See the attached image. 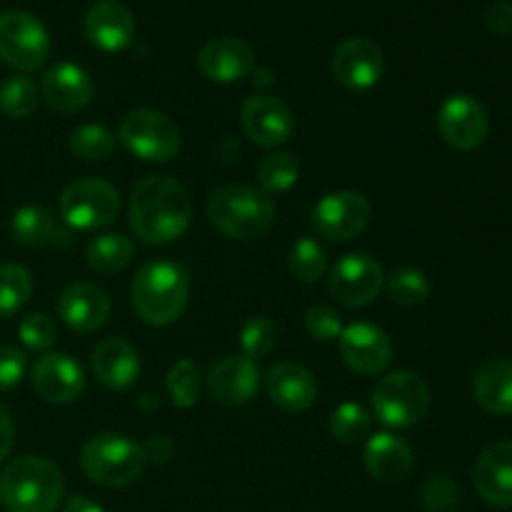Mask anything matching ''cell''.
<instances>
[{"instance_id": "d590c367", "label": "cell", "mask_w": 512, "mask_h": 512, "mask_svg": "<svg viewBox=\"0 0 512 512\" xmlns=\"http://www.w3.org/2000/svg\"><path fill=\"white\" fill-rule=\"evenodd\" d=\"M330 430H333L335 440H340V443H360L370 433L368 410L358 403L338 405L330 415Z\"/></svg>"}, {"instance_id": "f6af8a7d", "label": "cell", "mask_w": 512, "mask_h": 512, "mask_svg": "<svg viewBox=\"0 0 512 512\" xmlns=\"http://www.w3.org/2000/svg\"><path fill=\"white\" fill-rule=\"evenodd\" d=\"M63 512H105L100 508L95 500H90L88 495H73V498H68V503H65Z\"/></svg>"}, {"instance_id": "9a60e30c", "label": "cell", "mask_w": 512, "mask_h": 512, "mask_svg": "<svg viewBox=\"0 0 512 512\" xmlns=\"http://www.w3.org/2000/svg\"><path fill=\"white\" fill-rule=\"evenodd\" d=\"M260 368L248 355H225L218 363L210 365L205 375V390L220 405H245L258 395Z\"/></svg>"}, {"instance_id": "5b68a950", "label": "cell", "mask_w": 512, "mask_h": 512, "mask_svg": "<svg viewBox=\"0 0 512 512\" xmlns=\"http://www.w3.org/2000/svg\"><path fill=\"white\" fill-rule=\"evenodd\" d=\"M80 465L90 483L100 488H128L143 475V445L120 433H100L83 445Z\"/></svg>"}, {"instance_id": "ba28073f", "label": "cell", "mask_w": 512, "mask_h": 512, "mask_svg": "<svg viewBox=\"0 0 512 512\" xmlns=\"http://www.w3.org/2000/svg\"><path fill=\"white\" fill-rule=\"evenodd\" d=\"M50 55V33L33 13L10 8L0 13V60L18 73L43 68Z\"/></svg>"}, {"instance_id": "ac0fdd59", "label": "cell", "mask_w": 512, "mask_h": 512, "mask_svg": "<svg viewBox=\"0 0 512 512\" xmlns=\"http://www.w3.org/2000/svg\"><path fill=\"white\" fill-rule=\"evenodd\" d=\"M85 38L103 53H120L135 38V15L120 0H95L83 20Z\"/></svg>"}, {"instance_id": "8fae6325", "label": "cell", "mask_w": 512, "mask_h": 512, "mask_svg": "<svg viewBox=\"0 0 512 512\" xmlns=\"http://www.w3.org/2000/svg\"><path fill=\"white\" fill-rule=\"evenodd\" d=\"M370 200L358 190H335L323 195L313 208V228L320 238L348 243L358 238L370 223Z\"/></svg>"}, {"instance_id": "484cf974", "label": "cell", "mask_w": 512, "mask_h": 512, "mask_svg": "<svg viewBox=\"0 0 512 512\" xmlns=\"http://www.w3.org/2000/svg\"><path fill=\"white\" fill-rule=\"evenodd\" d=\"M10 233L25 248H45V245L68 248L70 245L68 228L60 225L55 215L40 205H25V208L15 210L13 220H10Z\"/></svg>"}, {"instance_id": "d4e9b609", "label": "cell", "mask_w": 512, "mask_h": 512, "mask_svg": "<svg viewBox=\"0 0 512 512\" xmlns=\"http://www.w3.org/2000/svg\"><path fill=\"white\" fill-rule=\"evenodd\" d=\"M415 463L413 448L393 433H378L365 445V468L378 483H403Z\"/></svg>"}, {"instance_id": "ffe728a7", "label": "cell", "mask_w": 512, "mask_h": 512, "mask_svg": "<svg viewBox=\"0 0 512 512\" xmlns=\"http://www.w3.org/2000/svg\"><path fill=\"white\" fill-rule=\"evenodd\" d=\"M110 295L95 283H73L60 293L58 315L75 333H95L110 318Z\"/></svg>"}, {"instance_id": "d6986e66", "label": "cell", "mask_w": 512, "mask_h": 512, "mask_svg": "<svg viewBox=\"0 0 512 512\" xmlns=\"http://www.w3.org/2000/svg\"><path fill=\"white\" fill-rule=\"evenodd\" d=\"M198 68L213 83H235L253 73L255 53L245 40L220 35L198 50Z\"/></svg>"}, {"instance_id": "f546056e", "label": "cell", "mask_w": 512, "mask_h": 512, "mask_svg": "<svg viewBox=\"0 0 512 512\" xmlns=\"http://www.w3.org/2000/svg\"><path fill=\"white\" fill-rule=\"evenodd\" d=\"M33 295V275L25 265H0V318H13Z\"/></svg>"}, {"instance_id": "52a82bcc", "label": "cell", "mask_w": 512, "mask_h": 512, "mask_svg": "<svg viewBox=\"0 0 512 512\" xmlns=\"http://www.w3.org/2000/svg\"><path fill=\"white\" fill-rule=\"evenodd\" d=\"M120 143L145 163H170L180 153V130L168 115L153 108L130 110L120 120Z\"/></svg>"}, {"instance_id": "3957f363", "label": "cell", "mask_w": 512, "mask_h": 512, "mask_svg": "<svg viewBox=\"0 0 512 512\" xmlns=\"http://www.w3.org/2000/svg\"><path fill=\"white\" fill-rule=\"evenodd\" d=\"M63 495L60 468L38 455L15 458L0 470V505L8 512H55Z\"/></svg>"}, {"instance_id": "30bf717a", "label": "cell", "mask_w": 512, "mask_h": 512, "mask_svg": "<svg viewBox=\"0 0 512 512\" xmlns=\"http://www.w3.org/2000/svg\"><path fill=\"white\" fill-rule=\"evenodd\" d=\"M385 288V270L373 255L348 253L335 263L328 278V293L343 308L370 305Z\"/></svg>"}, {"instance_id": "836d02e7", "label": "cell", "mask_w": 512, "mask_h": 512, "mask_svg": "<svg viewBox=\"0 0 512 512\" xmlns=\"http://www.w3.org/2000/svg\"><path fill=\"white\" fill-rule=\"evenodd\" d=\"M115 133L105 125L98 123H88V125H80V128L73 130L68 140V148L75 158L80 160H105L110 153L115 150Z\"/></svg>"}, {"instance_id": "7bdbcfd3", "label": "cell", "mask_w": 512, "mask_h": 512, "mask_svg": "<svg viewBox=\"0 0 512 512\" xmlns=\"http://www.w3.org/2000/svg\"><path fill=\"white\" fill-rule=\"evenodd\" d=\"M143 445V455H145V463H155V465H163L168 463L170 455H173V443L163 435H155L150 438L148 443H140Z\"/></svg>"}, {"instance_id": "cb8c5ba5", "label": "cell", "mask_w": 512, "mask_h": 512, "mask_svg": "<svg viewBox=\"0 0 512 512\" xmlns=\"http://www.w3.org/2000/svg\"><path fill=\"white\" fill-rule=\"evenodd\" d=\"M93 373L100 385L108 390H128L140 375V355L128 340L123 338H105L95 345Z\"/></svg>"}, {"instance_id": "4316f807", "label": "cell", "mask_w": 512, "mask_h": 512, "mask_svg": "<svg viewBox=\"0 0 512 512\" xmlns=\"http://www.w3.org/2000/svg\"><path fill=\"white\" fill-rule=\"evenodd\" d=\"M475 403L490 415H512V360L493 358L473 378Z\"/></svg>"}, {"instance_id": "ee69618b", "label": "cell", "mask_w": 512, "mask_h": 512, "mask_svg": "<svg viewBox=\"0 0 512 512\" xmlns=\"http://www.w3.org/2000/svg\"><path fill=\"white\" fill-rule=\"evenodd\" d=\"M13 443H15L13 418H10L8 410L0 405V463H3V460L10 455V450H13Z\"/></svg>"}, {"instance_id": "e0dca14e", "label": "cell", "mask_w": 512, "mask_h": 512, "mask_svg": "<svg viewBox=\"0 0 512 512\" xmlns=\"http://www.w3.org/2000/svg\"><path fill=\"white\" fill-rule=\"evenodd\" d=\"M33 390L45 403H73L85 390V373L78 360L65 353H45L30 370Z\"/></svg>"}, {"instance_id": "d6a6232c", "label": "cell", "mask_w": 512, "mask_h": 512, "mask_svg": "<svg viewBox=\"0 0 512 512\" xmlns=\"http://www.w3.org/2000/svg\"><path fill=\"white\" fill-rule=\"evenodd\" d=\"M300 178V163L290 153H270L258 165V180L260 190L268 195L288 193L290 188L298 185Z\"/></svg>"}, {"instance_id": "9c48e42d", "label": "cell", "mask_w": 512, "mask_h": 512, "mask_svg": "<svg viewBox=\"0 0 512 512\" xmlns=\"http://www.w3.org/2000/svg\"><path fill=\"white\" fill-rule=\"evenodd\" d=\"M120 213V195L108 180H73L60 195V218L73 230H100Z\"/></svg>"}, {"instance_id": "60d3db41", "label": "cell", "mask_w": 512, "mask_h": 512, "mask_svg": "<svg viewBox=\"0 0 512 512\" xmlns=\"http://www.w3.org/2000/svg\"><path fill=\"white\" fill-rule=\"evenodd\" d=\"M28 370L25 353L15 345H0V393L13 390Z\"/></svg>"}, {"instance_id": "ab89813d", "label": "cell", "mask_w": 512, "mask_h": 512, "mask_svg": "<svg viewBox=\"0 0 512 512\" xmlns=\"http://www.w3.org/2000/svg\"><path fill=\"white\" fill-rule=\"evenodd\" d=\"M420 498H423V508L428 512H448L458 503V485L450 483L445 475H433L423 485Z\"/></svg>"}, {"instance_id": "4dcf8cb0", "label": "cell", "mask_w": 512, "mask_h": 512, "mask_svg": "<svg viewBox=\"0 0 512 512\" xmlns=\"http://www.w3.org/2000/svg\"><path fill=\"white\" fill-rule=\"evenodd\" d=\"M203 383H205L203 370H200V365L190 358L178 360V363L170 368L168 380H165L170 400H173L175 408H183V410L193 408V405L198 403Z\"/></svg>"}, {"instance_id": "4fadbf2b", "label": "cell", "mask_w": 512, "mask_h": 512, "mask_svg": "<svg viewBox=\"0 0 512 512\" xmlns=\"http://www.w3.org/2000/svg\"><path fill=\"white\" fill-rule=\"evenodd\" d=\"M385 70L383 50L370 38H348L335 48L333 75L350 93H368L380 83Z\"/></svg>"}, {"instance_id": "44dd1931", "label": "cell", "mask_w": 512, "mask_h": 512, "mask_svg": "<svg viewBox=\"0 0 512 512\" xmlns=\"http://www.w3.org/2000/svg\"><path fill=\"white\" fill-rule=\"evenodd\" d=\"M265 393L285 413H305L318 400V383L305 365L285 360L268 370Z\"/></svg>"}, {"instance_id": "74e56055", "label": "cell", "mask_w": 512, "mask_h": 512, "mask_svg": "<svg viewBox=\"0 0 512 512\" xmlns=\"http://www.w3.org/2000/svg\"><path fill=\"white\" fill-rule=\"evenodd\" d=\"M20 343L30 350H38V353H48L55 345L58 338V328H55L53 318L45 313H28L18 325Z\"/></svg>"}, {"instance_id": "f35d334b", "label": "cell", "mask_w": 512, "mask_h": 512, "mask_svg": "<svg viewBox=\"0 0 512 512\" xmlns=\"http://www.w3.org/2000/svg\"><path fill=\"white\" fill-rule=\"evenodd\" d=\"M305 330H308L310 338L320 340V343H330V340H338L343 333V320L340 313L330 305H313L305 313Z\"/></svg>"}, {"instance_id": "83f0119b", "label": "cell", "mask_w": 512, "mask_h": 512, "mask_svg": "<svg viewBox=\"0 0 512 512\" xmlns=\"http://www.w3.org/2000/svg\"><path fill=\"white\" fill-rule=\"evenodd\" d=\"M133 240L123 233H103L93 238L85 250L88 265L100 275H115L133 260Z\"/></svg>"}, {"instance_id": "7a4b0ae2", "label": "cell", "mask_w": 512, "mask_h": 512, "mask_svg": "<svg viewBox=\"0 0 512 512\" xmlns=\"http://www.w3.org/2000/svg\"><path fill=\"white\" fill-rule=\"evenodd\" d=\"M130 298L138 318L153 328H165L183 315L190 298V275L175 260H150L135 273Z\"/></svg>"}, {"instance_id": "5bb4252c", "label": "cell", "mask_w": 512, "mask_h": 512, "mask_svg": "<svg viewBox=\"0 0 512 512\" xmlns=\"http://www.w3.org/2000/svg\"><path fill=\"white\" fill-rule=\"evenodd\" d=\"M340 355L353 373L375 378L393 363V343L388 333L373 323H350L338 338Z\"/></svg>"}, {"instance_id": "6da1fadb", "label": "cell", "mask_w": 512, "mask_h": 512, "mask_svg": "<svg viewBox=\"0 0 512 512\" xmlns=\"http://www.w3.org/2000/svg\"><path fill=\"white\" fill-rule=\"evenodd\" d=\"M128 215L135 238L148 245H168L188 233L193 203L175 178L150 175L135 185Z\"/></svg>"}, {"instance_id": "f1b7e54d", "label": "cell", "mask_w": 512, "mask_h": 512, "mask_svg": "<svg viewBox=\"0 0 512 512\" xmlns=\"http://www.w3.org/2000/svg\"><path fill=\"white\" fill-rule=\"evenodd\" d=\"M40 88L28 75H10L0 83V110L10 120H25L38 110Z\"/></svg>"}, {"instance_id": "e575fe53", "label": "cell", "mask_w": 512, "mask_h": 512, "mask_svg": "<svg viewBox=\"0 0 512 512\" xmlns=\"http://www.w3.org/2000/svg\"><path fill=\"white\" fill-rule=\"evenodd\" d=\"M385 288L388 295L393 298L395 305L400 308H418L428 300L430 295V283L425 278L423 270L418 268H400L385 280Z\"/></svg>"}, {"instance_id": "603a6c76", "label": "cell", "mask_w": 512, "mask_h": 512, "mask_svg": "<svg viewBox=\"0 0 512 512\" xmlns=\"http://www.w3.org/2000/svg\"><path fill=\"white\" fill-rule=\"evenodd\" d=\"M40 95L58 113H80L93 100V80L80 65L58 63L45 73Z\"/></svg>"}, {"instance_id": "8992f818", "label": "cell", "mask_w": 512, "mask_h": 512, "mask_svg": "<svg viewBox=\"0 0 512 512\" xmlns=\"http://www.w3.org/2000/svg\"><path fill=\"white\" fill-rule=\"evenodd\" d=\"M370 403L380 423L393 430H408L428 415L430 390L418 373L393 370L378 380Z\"/></svg>"}, {"instance_id": "1f68e13d", "label": "cell", "mask_w": 512, "mask_h": 512, "mask_svg": "<svg viewBox=\"0 0 512 512\" xmlns=\"http://www.w3.org/2000/svg\"><path fill=\"white\" fill-rule=\"evenodd\" d=\"M290 273L295 275V280L310 285L318 283L325 275V268H328V255H325L323 245L318 243L310 235H300L298 240L290 248Z\"/></svg>"}, {"instance_id": "b9f144b4", "label": "cell", "mask_w": 512, "mask_h": 512, "mask_svg": "<svg viewBox=\"0 0 512 512\" xmlns=\"http://www.w3.org/2000/svg\"><path fill=\"white\" fill-rule=\"evenodd\" d=\"M485 25L490 28V33L500 35V38H510L512 35V3L508 0H495L485 8L483 13Z\"/></svg>"}, {"instance_id": "2e32d148", "label": "cell", "mask_w": 512, "mask_h": 512, "mask_svg": "<svg viewBox=\"0 0 512 512\" xmlns=\"http://www.w3.org/2000/svg\"><path fill=\"white\" fill-rule=\"evenodd\" d=\"M240 120H243L245 135L263 148H280L293 138V113L275 95H250L240 110Z\"/></svg>"}, {"instance_id": "8d00e7d4", "label": "cell", "mask_w": 512, "mask_h": 512, "mask_svg": "<svg viewBox=\"0 0 512 512\" xmlns=\"http://www.w3.org/2000/svg\"><path fill=\"white\" fill-rule=\"evenodd\" d=\"M278 345V328L270 318L265 315H258V318H250L248 323L240 330V348L248 358L258 360L265 358L270 350Z\"/></svg>"}, {"instance_id": "277c9868", "label": "cell", "mask_w": 512, "mask_h": 512, "mask_svg": "<svg viewBox=\"0 0 512 512\" xmlns=\"http://www.w3.org/2000/svg\"><path fill=\"white\" fill-rule=\"evenodd\" d=\"M275 203L253 185L233 183L215 190L208 200V218L215 230L235 240H255L275 223Z\"/></svg>"}, {"instance_id": "7c38bea8", "label": "cell", "mask_w": 512, "mask_h": 512, "mask_svg": "<svg viewBox=\"0 0 512 512\" xmlns=\"http://www.w3.org/2000/svg\"><path fill=\"white\" fill-rule=\"evenodd\" d=\"M438 133L450 148L463 153L480 148L490 133L488 110L468 93L450 95L438 110Z\"/></svg>"}, {"instance_id": "7402d4cb", "label": "cell", "mask_w": 512, "mask_h": 512, "mask_svg": "<svg viewBox=\"0 0 512 512\" xmlns=\"http://www.w3.org/2000/svg\"><path fill=\"white\" fill-rule=\"evenodd\" d=\"M475 490L493 508H512V443H493L473 470Z\"/></svg>"}]
</instances>
